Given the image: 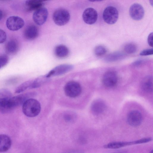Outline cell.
<instances>
[{"mask_svg":"<svg viewBox=\"0 0 153 153\" xmlns=\"http://www.w3.org/2000/svg\"><path fill=\"white\" fill-rule=\"evenodd\" d=\"M1 68V67H0V68Z\"/></svg>","mask_w":153,"mask_h":153,"instance_id":"obj_36","label":"cell"},{"mask_svg":"<svg viewBox=\"0 0 153 153\" xmlns=\"http://www.w3.org/2000/svg\"><path fill=\"white\" fill-rule=\"evenodd\" d=\"M118 82V77L116 73L113 71L105 73L102 78L104 85L107 87L111 88L115 86Z\"/></svg>","mask_w":153,"mask_h":153,"instance_id":"obj_10","label":"cell"},{"mask_svg":"<svg viewBox=\"0 0 153 153\" xmlns=\"http://www.w3.org/2000/svg\"><path fill=\"white\" fill-rule=\"evenodd\" d=\"M83 21L88 25H92L97 21L98 14L96 10L92 7L86 8L84 11L82 15Z\"/></svg>","mask_w":153,"mask_h":153,"instance_id":"obj_9","label":"cell"},{"mask_svg":"<svg viewBox=\"0 0 153 153\" xmlns=\"http://www.w3.org/2000/svg\"><path fill=\"white\" fill-rule=\"evenodd\" d=\"M91 2L100 1L104 0H88Z\"/></svg>","mask_w":153,"mask_h":153,"instance_id":"obj_33","label":"cell"},{"mask_svg":"<svg viewBox=\"0 0 153 153\" xmlns=\"http://www.w3.org/2000/svg\"><path fill=\"white\" fill-rule=\"evenodd\" d=\"M42 3L36 4L27 7V9L29 11L36 10L39 8L42 7Z\"/></svg>","mask_w":153,"mask_h":153,"instance_id":"obj_28","label":"cell"},{"mask_svg":"<svg viewBox=\"0 0 153 153\" xmlns=\"http://www.w3.org/2000/svg\"><path fill=\"white\" fill-rule=\"evenodd\" d=\"M10 0H0V1H9Z\"/></svg>","mask_w":153,"mask_h":153,"instance_id":"obj_35","label":"cell"},{"mask_svg":"<svg viewBox=\"0 0 153 153\" xmlns=\"http://www.w3.org/2000/svg\"><path fill=\"white\" fill-rule=\"evenodd\" d=\"M74 68L72 65L68 64L61 65L51 70L46 76L48 77L62 75L72 70Z\"/></svg>","mask_w":153,"mask_h":153,"instance_id":"obj_11","label":"cell"},{"mask_svg":"<svg viewBox=\"0 0 153 153\" xmlns=\"http://www.w3.org/2000/svg\"><path fill=\"white\" fill-rule=\"evenodd\" d=\"M106 106L102 100L97 99L94 101L91 105V110L95 115H99L102 113L105 110Z\"/></svg>","mask_w":153,"mask_h":153,"instance_id":"obj_13","label":"cell"},{"mask_svg":"<svg viewBox=\"0 0 153 153\" xmlns=\"http://www.w3.org/2000/svg\"><path fill=\"white\" fill-rule=\"evenodd\" d=\"M19 45L16 39L9 40L6 43L5 49L6 52L8 54H13L16 53L18 51Z\"/></svg>","mask_w":153,"mask_h":153,"instance_id":"obj_17","label":"cell"},{"mask_svg":"<svg viewBox=\"0 0 153 153\" xmlns=\"http://www.w3.org/2000/svg\"><path fill=\"white\" fill-rule=\"evenodd\" d=\"M11 144V140L8 136L4 134H0V152L8 151L10 148Z\"/></svg>","mask_w":153,"mask_h":153,"instance_id":"obj_16","label":"cell"},{"mask_svg":"<svg viewBox=\"0 0 153 153\" xmlns=\"http://www.w3.org/2000/svg\"><path fill=\"white\" fill-rule=\"evenodd\" d=\"M64 90L67 96L74 98L81 94L82 89L80 85L78 82L74 81H70L65 85Z\"/></svg>","mask_w":153,"mask_h":153,"instance_id":"obj_4","label":"cell"},{"mask_svg":"<svg viewBox=\"0 0 153 153\" xmlns=\"http://www.w3.org/2000/svg\"><path fill=\"white\" fill-rule=\"evenodd\" d=\"M63 117L66 121L72 122L75 120L76 116L74 113L71 111H67L65 113Z\"/></svg>","mask_w":153,"mask_h":153,"instance_id":"obj_22","label":"cell"},{"mask_svg":"<svg viewBox=\"0 0 153 153\" xmlns=\"http://www.w3.org/2000/svg\"><path fill=\"white\" fill-rule=\"evenodd\" d=\"M70 18V14L66 10L60 8L56 10L53 13V19L55 24L59 26L67 24Z\"/></svg>","mask_w":153,"mask_h":153,"instance_id":"obj_3","label":"cell"},{"mask_svg":"<svg viewBox=\"0 0 153 153\" xmlns=\"http://www.w3.org/2000/svg\"><path fill=\"white\" fill-rule=\"evenodd\" d=\"M54 53L57 57L63 58L68 56L69 51L68 48L65 46L59 45L57 46L55 48Z\"/></svg>","mask_w":153,"mask_h":153,"instance_id":"obj_18","label":"cell"},{"mask_svg":"<svg viewBox=\"0 0 153 153\" xmlns=\"http://www.w3.org/2000/svg\"><path fill=\"white\" fill-rule=\"evenodd\" d=\"M128 123L131 126L136 127L141 123L143 117L140 112L137 110H133L128 114L127 118Z\"/></svg>","mask_w":153,"mask_h":153,"instance_id":"obj_12","label":"cell"},{"mask_svg":"<svg viewBox=\"0 0 153 153\" xmlns=\"http://www.w3.org/2000/svg\"><path fill=\"white\" fill-rule=\"evenodd\" d=\"M153 54V49H145L142 51L140 54L141 56H145L152 55Z\"/></svg>","mask_w":153,"mask_h":153,"instance_id":"obj_30","label":"cell"},{"mask_svg":"<svg viewBox=\"0 0 153 153\" xmlns=\"http://www.w3.org/2000/svg\"><path fill=\"white\" fill-rule=\"evenodd\" d=\"M129 13L132 19L138 21L142 19L143 17L144 10L141 5L138 3H134L130 7Z\"/></svg>","mask_w":153,"mask_h":153,"instance_id":"obj_8","label":"cell"},{"mask_svg":"<svg viewBox=\"0 0 153 153\" xmlns=\"http://www.w3.org/2000/svg\"><path fill=\"white\" fill-rule=\"evenodd\" d=\"M39 34L38 29L34 25H32L27 26L24 32V36L26 39L32 40L35 39Z\"/></svg>","mask_w":153,"mask_h":153,"instance_id":"obj_15","label":"cell"},{"mask_svg":"<svg viewBox=\"0 0 153 153\" xmlns=\"http://www.w3.org/2000/svg\"><path fill=\"white\" fill-rule=\"evenodd\" d=\"M137 50V47L135 45L132 43H129L124 47V51L128 54H132L134 53Z\"/></svg>","mask_w":153,"mask_h":153,"instance_id":"obj_23","label":"cell"},{"mask_svg":"<svg viewBox=\"0 0 153 153\" xmlns=\"http://www.w3.org/2000/svg\"><path fill=\"white\" fill-rule=\"evenodd\" d=\"M50 80V78L46 75L40 76L33 80L30 89L36 88L40 87Z\"/></svg>","mask_w":153,"mask_h":153,"instance_id":"obj_19","label":"cell"},{"mask_svg":"<svg viewBox=\"0 0 153 153\" xmlns=\"http://www.w3.org/2000/svg\"><path fill=\"white\" fill-rule=\"evenodd\" d=\"M48 11L47 9L41 7L35 10L33 15V19L37 25H41L46 21L48 16Z\"/></svg>","mask_w":153,"mask_h":153,"instance_id":"obj_7","label":"cell"},{"mask_svg":"<svg viewBox=\"0 0 153 153\" xmlns=\"http://www.w3.org/2000/svg\"><path fill=\"white\" fill-rule=\"evenodd\" d=\"M152 78L150 76L145 78L142 84L143 89L148 93H151L153 91Z\"/></svg>","mask_w":153,"mask_h":153,"instance_id":"obj_20","label":"cell"},{"mask_svg":"<svg viewBox=\"0 0 153 153\" xmlns=\"http://www.w3.org/2000/svg\"><path fill=\"white\" fill-rule=\"evenodd\" d=\"M122 56V55L121 53H115L108 56L107 59L109 61H115L120 59Z\"/></svg>","mask_w":153,"mask_h":153,"instance_id":"obj_26","label":"cell"},{"mask_svg":"<svg viewBox=\"0 0 153 153\" xmlns=\"http://www.w3.org/2000/svg\"><path fill=\"white\" fill-rule=\"evenodd\" d=\"M51 0H27L25 1V5L28 7L31 5L40 3L45 1Z\"/></svg>","mask_w":153,"mask_h":153,"instance_id":"obj_27","label":"cell"},{"mask_svg":"<svg viewBox=\"0 0 153 153\" xmlns=\"http://www.w3.org/2000/svg\"><path fill=\"white\" fill-rule=\"evenodd\" d=\"M3 16V13L2 11L0 10V20L1 19Z\"/></svg>","mask_w":153,"mask_h":153,"instance_id":"obj_32","label":"cell"},{"mask_svg":"<svg viewBox=\"0 0 153 153\" xmlns=\"http://www.w3.org/2000/svg\"><path fill=\"white\" fill-rule=\"evenodd\" d=\"M33 80L26 81L18 86L15 89V92L19 93L25 91L31 87Z\"/></svg>","mask_w":153,"mask_h":153,"instance_id":"obj_21","label":"cell"},{"mask_svg":"<svg viewBox=\"0 0 153 153\" xmlns=\"http://www.w3.org/2000/svg\"><path fill=\"white\" fill-rule=\"evenodd\" d=\"M9 61L8 56L5 54L0 55V66L2 67L5 66Z\"/></svg>","mask_w":153,"mask_h":153,"instance_id":"obj_25","label":"cell"},{"mask_svg":"<svg viewBox=\"0 0 153 153\" xmlns=\"http://www.w3.org/2000/svg\"><path fill=\"white\" fill-rule=\"evenodd\" d=\"M7 39V34L3 30L0 29V44L4 43Z\"/></svg>","mask_w":153,"mask_h":153,"instance_id":"obj_29","label":"cell"},{"mask_svg":"<svg viewBox=\"0 0 153 153\" xmlns=\"http://www.w3.org/2000/svg\"><path fill=\"white\" fill-rule=\"evenodd\" d=\"M153 33H151L149 35L148 38V42L149 45L153 47Z\"/></svg>","mask_w":153,"mask_h":153,"instance_id":"obj_31","label":"cell"},{"mask_svg":"<svg viewBox=\"0 0 153 153\" xmlns=\"http://www.w3.org/2000/svg\"><path fill=\"white\" fill-rule=\"evenodd\" d=\"M36 95L35 92H29L12 97L9 100L8 107L12 111L15 108L23 105L27 99L32 98Z\"/></svg>","mask_w":153,"mask_h":153,"instance_id":"obj_2","label":"cell"},{"mask_svg":"<svg viewBox=\"0 0 153 153\" xmlns=\"http://www.w3.org/2000/svg\"><path fill=\"white\" fill-rule=\"evenodd\" d=\"M143 143V140L142 139L130 142H113L104 145V147L107 149H117L128 145L141 144Z\"/></svg>","mask_w":153,"mask_h":153,"instance_id":"obj_14","label":"cell"},{"mask_svg":"<svg viewBox=\"0 0 153 153\" xmlns=\"http://www.w3.org/2000/svg\"><path fill=\"white\" fill-rule=\"evenodd\" d=\"M118 17V11L113 6H108L104 10L102 18L105 22L108 24L112 25L115 24L117 21Z\"/></svg>","mask_w":153,"mask_h":153,"instance_id":"obj_5","label":"cell"},{"mask_svg":"<svg viewBox=\"0 0 153 153\" xmlns=\"http://www.w3.org/2000/svg\"><path fill=\"white\" fill-rule=\"evenodd\" d=\"M22 109L23 113L26 116L33 117L39 114L41 106L37 100L30 98L27 100L23 104Z\"/></svg>","mask_w":153,"mask_h":153,"instance_id":"obj_1","label":"cell"},{"mask_svg":"<svg viewBox=\"0 0 153 153\" xmlns=\"http://www.w3.org/2000/svg\"><path fill=\"white\" fill-rule=\"evenodd\" d=\"M106 52L107 51L105 48L101 45L97 46L94 49L95 54L98 56H101L105 55Z\"/></svg>","mask_w":153,"mask_h":153,"instance_id":"obj_24","label":"cell"},{"mask_svg":"<svg viewBox=\"0 0 153 153\" xmlns=\"http://www.w3.org/2000/svg\"><path fill=\"white\" fill-rule=\"evenodd\" d=\"M149 2L150 4L152 6H153V0H149Z\"/></svg>","mask_w":153,"mask_h":153,"instance_id":"obj_34","label":"cell"},{"mask_svg":"<svg viewBox=\"0 0 153 153\" xmlns=\"http://www.w3.org/2000/svg\"><path fill=\"white\" fill-rule=\"evenodd\" d=\"M25 22L21 18L16 16L9 17L6 21V25L7 28L11 31L18 30L24 25Z\"/></svg>","mask_w":153,"mask_h":153,"instance_id":"obj_6","label":"cell"}]
</instances>
